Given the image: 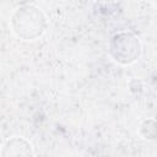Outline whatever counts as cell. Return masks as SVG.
I'll list each match as a JSON object with an SVG mask.
<instances>
[{"mask_svg": "<svg viewBox=\"0 0 157 157\" xmlns=\"http://www.w3.org/2000/svg\"><path fill=\"white\" fill-rule=\"evenodd\" d=\"M11 25L17 37L25 40H33L45 31L47 18L37 6L25 5L16 10L11 18Z\"/></svg>", "mask_w": 157, "mask_h": 157, "instance_id": "cell-1", "label": "cell"}, {"mask_svg": "<svg viewBox=\"0 0 157 157\" xmlns=\"http://www.w3.org/2000/svg\"><path fill=\"white\" fill-rule=\"evenodd\" d=\"M141 53V44L132 33L121 32L115 34L109 43V54L119 64H131L136 61Z\"/></svg>", "mask_w": 157, "mask_h": 157, "instance_id": "cell-2", "label": "cell"}, {"mask_svg": "<svg viewBox=\"0 0 157 157\" xmlns=\"http://www.w3.org/2000/svg\"><path fill=\"white\" fill-rule=\"evenodd\" d=\"M1 157H33V150L31 144L25 139L13 137L4 145Z\"/></svg>", "mask_w": 157, "mask_h": 157, "instance_id": "cell-3", "label": "cell"}]
</instances>
